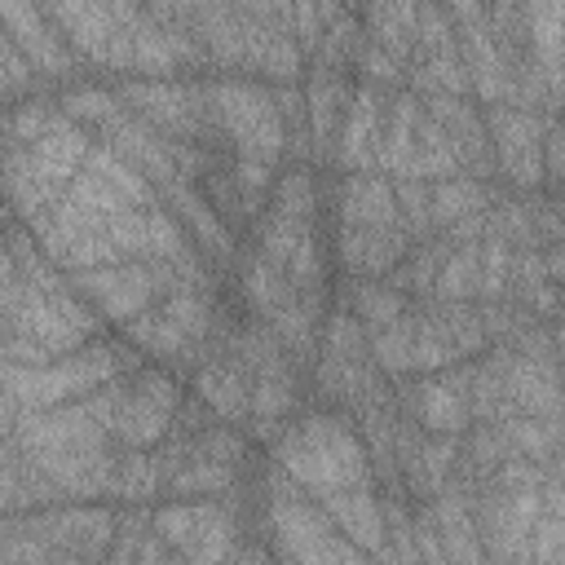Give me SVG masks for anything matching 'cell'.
<instances>
[{
    "label": "cell",
    "instance_id": "cell-40",
    "mask_svg": "<svg viewBox=\"0 0 565 565\" xmlns=\"http://www.w3.org/2000/svg\"><path fill=\"white\" fill-rule=\"evenodd\" d=\"M543 265H547V274L565 287V243H552V247H543Z\"/></svg>",
    "mask_w": 565,
    "mask_h": 565
},
{
    "label": "cell",
    "instance_id": "cell-15",
    "mask_svg": "<svg viewBox=\"0 0 565 565\" xmlns=\"http://www.w3.org/2000/svg\"><path fill=\"white\" fill-rule=\"evenodd\" d=\"M159 203L190 230V238L199 243V252L207 256V260H216L221 269H234V260H238V238H234V230L225 225V216L212 207V199L190 181V177H168L163 185H159Z\"/></svg>",
    "mask_w": 565,
    "mask_h": 565
},
{
    "label": "cell",
    "instance_id": "cell-17",
    "mask_svg": "<svg viewBox=\"0 0 565 565\" xmlns=\"http://www.w3.org/2000/svg\"><path fill=\"white\" fill-rule=\"evenodd\" d=\"M415 247V234L406 221L397 225H340L335 230V256L349 278H388L406 252Z\"/></svg>",
    "mask_w": 565,
    "mask_h": 565
},
{
    "label": "cell",
    "instance_id": "cell-6",
    "mask_svg": "<svg viewBox=\"0 0 565 565\" xmlns=\"http://www.w3.org/2000/svg\"><path fill=\"white\" fill-rule=\"evenodd\" d=\"M207 102H212V124H216L221 141L238 159L287 163L291 132L278 115L274 84H260L247 75H216V79H207Z\"/></svg>",
    "mask_w": 565,
    "mask_h": 565
},
{
    "label": "cell",
    "instance_id": "cell-13",
    "mask_svg": "<svg viewBox=\"0 0 565 565\" xmlns=\"http://www.w3.org/2000/svg\"><path fill=\"white\" fill-rule=\"evenodd\" d=\"M397 406L428 433V437H468L472 428V402L463 362L428 375H406L397 384Z\"/></svg>",
    "mask_w": 565,
    "mask_h": 565
},
{
    "label": "cell",
    "instance_id": "cell-19",
    "mask_svg": "<svg viewBox=\"0 0 565 565\" xmlns=\"http://www.w3.org/2000/svg\"><path fill=\"white\" fill-rule=\"evenodd\" d=\"M353 84L344 66H327V62H309L305 75V102H309V146L313 159H335V141H340V124L349 110Z\"/></svg>",
    "mask_w": 565,
    "mask_h": 565
},
{
    "label": "cell",
    "instance_id": "cell-27",
    "mask_svg": "<svg viewBox=\"0 0 565 565\" xmlns=\"http://www.w3.org/2000/svg\"><path fill=\"white\" fill-rule=\"evenodd\" d=\"M450 238L441 234V238H415V247L406 252V260L384 278L388 287H397L402 296H411V300H424V296H433L437 291V274H441V265H446V256H450Z\"/></svg>",
    "mask_w": 565,
    "mask_h": 565
},
{
    "label": "cell",
    "instance_id": "cell-26",
    "mask_svg": "<svg viewBox=\"0 0 565 565\" xmlns=\"http://www.w3.org/2000/svg\"><path fill=\"white\" fill-rule=\"evenodd\" d=\"M494 185L472 177V172H459V177H446V181H433V225L437 230H450L459 221H472V216H486L490 203H494Z\"/></svg>",
    "mask_w": 565,
    "mask_h": 565
},
{
    "label": "cell",
    "instance_id": "cell-24",
    "mask_svg": "<svg viewBox=\"0 0 565 565\" xmlns=\"http://www.w3.org/2000/svg\"><path fill=\"white\" fill-rule=\"evenodd\" d=\"M459 441L463 437H424L419 450L402 459L397 481L406 486L411 499H433L450 486V477L459 468Z\"/></svg>",
    "mask_w": 565,
    "mask_h": 565
},
{
    "label": "cell",
    "instance_id": "cell-2",
    "mask_svg": "<svg viewBox=\"0 0 565 565\" xmlns=\"http://www.w3.org/2000/svg\"><path fill=\"white\" fill-rule=\"evenodd\" d=\"M146 366V353L128 340H106L97 335L93 344L66 353V358H53L44 366H13L4 362V406H18V411H49V406H66V402H79L88 393H97L102 384L128 375V371H141Z\"/></svg>",
    "mask_w": 565,
    "mask_h": 565
},
{
    "label": "cell",
    "instance_id": "cell-20",
    "mask_svg": "<svg viewBox=\"0 0 565 565\" xmlns=\"http://www.w3.org/2000/svg\"><path fill=\"white\" fill-rule=\"evenodd\" d=\"M194 397L225 424H247L252 419V371L230 353V349H212L199 371L190 375Z\"/></svg>",
    "mask_w": 565,
    "mask_h": 565
},
{
    "label": "cell",
    "instance_id": "cell-36",
    "mask_svg": "<svg viewBox=\"0 0 565 565\" xmlns=\"http://www.w3.org/2000/svg\"><path fill=\"white\" fill-rule=\"evenodd\" d=\"M415 150H419V168H424L428 181H446V177H459V172H463V163H459L450 137H446V132L437 128V119H428V115H419Z\"/></svg>",
    "mask_w": 565,
    "mask_h": 565
},
{
    "label": "cell",
    "instance_id": "cell-39",
    "mask_svg": "<svg viewBox=\"0 0 565 565\" xmlns=\"http://www.w3.org/2000/svg\"><path fill=\"white\" fill-rule=\"evenodd\" d=\"M543 190L565 194V119H547L543 128Z\"/></svg>",
    "mask_w": 565,
    "mask_h": 565
},
{
    "label": "cell",
    "instance_id": "cell-33",
    "mask_svg": "<svg viewBox=\"0 0 565 565\" xmlns=\"http://www.w3.org/2000/svg\"><path fill=\"white\" fill-rule=\"evenodd\" d=\"M57 106H62V115H71L79 128H88L97 137L124 110V97L119 93H106V88H71V93L57 97Z\"/></svg>",
    "mask_w": 565,
    "mask_h": 565
},
{
    "label": "cell",
    "instance_id": "cell-41",
    "mask_svg": "<svg viewBox=\"0 0 565 565\" xmlns=\"http://www.w3.org/2000/svg\"><path fill=\"white\" fill-rule=\"evenodd\" d=\"M40 4H53V0H40Z\"/></svg>",
    "mask_w": 565,
    "mask_h": 565
},
{
    "label": "cell",
    "instance_id": "cell-3",
    "mask_svg": "<svg viewBox=\"0 0 565 565\" xmlns=\"http://www.w3.org/2000/svg\"><path fill=\"white\" fill-rule=\"evenodd\" d=\"M0 291H4V335H26L49 358H66L106 331L97 309L84 296H75L71 282L35 287L18 274L13 256H4L0 265Z\"/></svg>",
    "mask_w": 565,
    "mask_h": 565
},
{
    "label": "cell",
    "instance_id": "cell-30",
    "mask_svg": "<svg viewBox=\"0 0 565 565\" xmlns=\"http://www.w3.org/2000/svg\"><path fill=\"white\" fill-rule=\"evenodd\" d=\"M433 296H441V300H477L481 296V238L450 247Z\"/></svg>",
    "mask_w": 565,
    "mask_h": 565
},
{
    "label": "cell",
    "instance_id": "cell-22",
    "mask_svg": "<svg viewBox=\"0 0 565 565\" xmlns=\"http://www.w3.org/2000/svg\"><path fill=\"white\" fill-rule=\"evenodd\" d=\"M327 516L340 525L344 539H353L371 561L388 556V530H384V499H375V486H358V490H327L313 494Z\"/></svg>",
    "mask_w": 565,
    "mask_h": 565
},
{
    "label": "cell",
    "instance_id": "cell-9",
    "mask_svg": "<svg viewBox=\"0 0 565 565\" xmlns=\"http://www.w3.org/2000/svg\"><path fill=\"white\" fill-rule=\"evenodd\" d=\"M119 97L137 119H146L168 141L225 146L212 124L207 79H124Z\"/></svg>",
    "mask_w": 565,
    "mask_h": 565
},
{
    "label": "cell",
    "instance_id": "cell-25",
    "mask_svg": "<svg viewBox=\"0 0 565 565\" xmlns=\"http://www.w3.org/2000/svg\"><path fill=\"white\" fill-rule=\"evenodd\" d=\"M340 309H349V313L366 327V335H375V331L393 327V322L411 309V296H402V291L388 287L384 278H349V282L340 287Z\"/></svg>",
    "mask_w": 565,
    "mask_h": 565
},
{
    "label": "cell",
    "instance_id": "cell-29",
    "mask_svg": "<svg viewBox=\"0 0 565 565\" xmlns=\"http://www.w3.org/2000/svg\"><path fill=\"white\" fill-rule=\"evenodd\" d=\"M163 490V472L154 450H128L119 455V472H115V499H124L128 508H146L154 494Z\"/></svg>",
    "mask_w": 565,
    "mask_h": 565
},
{
    "label": "cell",
    "instance_id": "cell-12",
    "mask_svg": "<svg viewBox=\"0 0 565 565\" xmlns=\"http://www.w3.org/2000/svg\"><path fill=\"white\" fill-rule=\"evenodd\" d=\"M486 124H490V146H494L499 177H508V185L521 190V194L543 190V128H547V115L525 110L516 102H499V106H486Z\"/></svg>",
    "mask_w": 565,
    "mask_h": 565
},
{
    "label": "cell",
    "instance_id": "cell-42",
    "mask_svg": "<svg viewBox=\"0 0 565 565\" xmlns=\"http://www.w3.org/2000/svg\"><path fill=\"white\" fill-rule=\"evenodd\" d=\"M141 4H146V0H141Z\"/></svg>",
    "mask_w": 565,
    "mask_h": 565
},
{
    "label": "cell",
    "instance_id": "cell-37",
    "mask_svg": "<svg viewBox=\"0 0 565 565\" xmlns=\"http://www.w3.org/2000/svg\"><path fill=\"white\" fill-rule=\"evenodd\" d=\"M66 199L71 203H79V207H93V212H106V216H115V212H128V207H137L115 181H106L102 172H93V168H79L75 177H71V185H66Z\"/></svg>",
    "mask_w": 565,
    "mask_h": 565
},
{
    "label": "cell",
    "instance_id": "cell-38",
    "mask_svg": "<svg viewBox=\"0 0 565 565\" xmlns=\"http://www.w3.org/2000/svg\"><path fill=\"white\" fill-rule=\"evenodd\" d=\"M512 296V243L503 234L481 238V296L477 300H508Z\"/></svg>",
    "mask_w": 565,
    "mask_h": 565
},
{
    "label": "cell",
    "instance_id": "cell-34",
    "mask_svg": "<svg viewBox=\"0 0 565 565\" xmlns=\"http://www.w3.org/2000/svg\"><path fill=\"white\" fill-rule=\"evenodd\" d=\"M57 115H62V106L49 102V97H26V102L9 106V110H4V150L44 137V132L57 124Z\"/></svg>",
    "mask_w": 565,
    "mask_h": 565
},
{
    "label": "cell",
    "instance_id": "cell-31",
    "mask_svg": "<svg viewBox=\"0 0 565 565\" xmlns=\"http://www.w3.org/2000/svg\"><path fill=\"white\" fill-rule=\"evenodd\" d=\"M415 57H459L463 40H459V22L450 18V9L441 0H419V22H415Z\"/></svg>",
    "mask_w": 565,
    "mask_h": 565
},
{
    "label": "cell",
    "instance_id": "cell-32",
    "mask_svg": "<svg viewBox=\"0 0 565 565\" xmlns=\"http://www.w3.org/2000/svg\"><path fill=\"white\" fill-rule=\"evenodd\" d=\"M265 207H278V212H291V216L318 225V185H313L309 163H282Z\"/></svg>",
    "mask_w": 565,
    "mask_h": 565
},
{
    "label": "cell",
    "instance_id": "cell-21",
    "mask_svg": "<svg viewBox=\"0 0 565 565\" xmlns=\"http://www.w3.org/2000/svg\"><path fill=\"white\" fill-rule=\"evenodd\" d=\"M0 13H4V31L35 62L40 79H66L71 75V44L57 26L44 22L40 0H0Z\"/></svg>",
    "mask_w": 565,
    "mask_h": 565
},
{
    "label": "cell",
    "instance_id": "cell-1",
    "mask_svg": "<svg viewBox=\"0 0 565 565\" xmlns=\"http://www.w3.org/2000/svg\"><path fill=\"white\" fill-rule=\"evenodd\" d=\"M269 450H274V463L309 494L375 486L371 450L353 428V419L340 411H313L300 424H287V433Z\"/></svg>",
    "mask_w": 565,
    "mask_h": 565
},
{
    "label": "cell",
    "instance_id": "cell-18",
    "mask_svg": "<svg viewBox=\"0 0 565 565\" xmlns=\"http://www.w3.org/2000/svg\"><path fill=\"white\" fill-rule=\"evenodd\" d=\"M494 358L503 366L508 380V397L521 415H539V419H565V366L539 362L516 353L512 344H494Z\"/></svg>",
    "mask_w": 565,
    "mask_h": 565
},
{
    "label": "cell",
    "instance_id": "cell-28",
    "mask_svg": "<svg viewBox=\"0 0 565 565\" xmlns=\"http://www.w3.org/2000/svg\"><path fill=\"white\" fill-rule=\"evenodd\" d=\"M534 561H565V459L543 468V512L534 525Z\"/></svg>",
    "mask_w": 565,
    "mask_h": 565
},
{
    "label": "cell",
    "instance_id": "cell-35",
    "mask_svg": "<svg viewBox=\"0 0 565 565\" xmlns=\"http://www.w3.org/2000/svg\"><path fill=\"white\" fill-rule=\"evenodd\" d=\"M40 88V71L35 62L22 53V44L4 31L0 35V93H4V106H18L22 97H35Z\"/></svg>",
    "mask_w": 565,
    "mask_h": 565
},
{
    "label": "cell",
    "instance_id": "cell-10",
    "mask_svg": "<svg viewBox=\"0 0 565 565\" xmlns=\"http://www.w3.org/2000/svg\"><path fill=\"white\" fill-rule=\"evenodd\" d=\"M150 525L177 556L194 565H212L238 552V516L230 499H172L150 512Z\"/></svg>",
    "mask_w": 565,
    "mask_h": 565
},
{
    "label": "cell",
    "instance_id": "cell-5",
    "mask_svg": "<svg viewBox=\"0 0 565 565\" xmlns=\"http://www.w3.org/2000/svg\"><path fill=\"white\" fill-rule=\"evenodd\" d=\"M265 534H269V552L287 561H371L353 539L340 534L327 508L305 486H296L278 463L269 472Z\"/></svg>",
    "mask_w": 565,
    "mask_h": 565
},
{
    "label": "cell",
    "instance_id": "cell-14",
    "mask_svg": "<svg viewBox=\"0 0 565 565\" xmlns=\"http://www.w3.org/2000/svg\"><path fill=\"white\" fill-rule=\"evenodd\" d=\"M388 106H393V88L358 79L349 110H344V124H340V141H335V168L340 172H375V150H380V137L388 124Z\"/></svg>",
    "mask_w": 565,
    "mask_h": 565
},
{
    "label": "cell",
    "instance_id": "cell-11",
    "mask_svg": "<svg viewBox=\"0 0 565 565\" xmlns=\"http://www.w3.org/2000/svg\"><path fill=\"white\" fill-rule=\"evenodd\" d=\"M177 380L181 375H172L159 362H146L141 371L128 375V388H124V402H119V415L110 428L119 446L154 450L172 433V419L181 411V384Z\"/></svg>",
    "mask_w": 565,
    "mask_h": 565
},
{
    "label": "cell",
    "instance_id": "cell-23",
    "mask_svg": "<svg viewBox=\"0 0 565 565\" xmlns=\"http://www.w3.org/2000/svg\"><path fill=\"white\" fill-rule=\"evenodd\" d=\"M335 216L340 225H397L406 221L384 172H340L335 185Z\"/></svg>",
    "mask_w": 565,
    "mask_h": 565
},
{
    "label": "cell",
    "instance_id": "cell-4",
    "mask_svg": "<svg viewBox=\"0 0 565 565\" xmlns=\"http://www.w3.org/2000/svg\"><path fill=\"white\" fill-rule=\"evenodd\" d=\"M216 296L212 291H168L159 305H150L146 313L128 318L119 327V335L128 344H137L146 353V362L168 366L172 375H194L199 362L212 353L216 340Z\"/></svg>",
    "mask_w": 565,
    "mask_h": 565
},
{
    "label": "cell",
    "instance_id": "cell-7",
    "mask_svg": "<svg viewBox=\"0 0 565 565\" xmlns=\"http://www.w3.org/2000/svg\"><path fill=\"white\" fill-rule=\"evenodd\" d=\"M4 525L31 534L49 552V565H93L110 556L119 534V512L102 503H53L35 512H13L4 516Z\"/></svg>",
    "mask_w": 565,
    "mask_h": 565
},
{
    "label": "cell",
    "instance_id": "cell-16",
    "mask_svg": "<svg viewBox=\"0 0 565 565\" xmlns=\"http://www.w3.org/2000/svg\"><path fill=\"white\" fill-rule=\"evenodd\" d=\"M419 102H424V115L437 119V128L450 137V146H455L463 172L490 181V177L499 172V163H494V146H490V124H486V115H481L477 106H468L459 93H428V97H419Z\"/></svg>",
    "mask_w": 565,
    "mask_h": 565
},
{
    "label": "cell",
    "instance_id": "cell-8",
    "mask_svg": "<svg viewBox=\"0 0 565 565\" xmlns=\"http://www.w3.org/2000/svg\"><path fill=\"white\" fill-rule=\"evenodd\" d=\"M66 282H71L75 296H84L97 309L102 322H115V327H124L128 318L146 313L168 291H181L185 287L181 269L168 265V260H119V265L66 274Z\"/></svg>",
    "mask_w": 565,
    "mask_h": 565
}]
</instances>
